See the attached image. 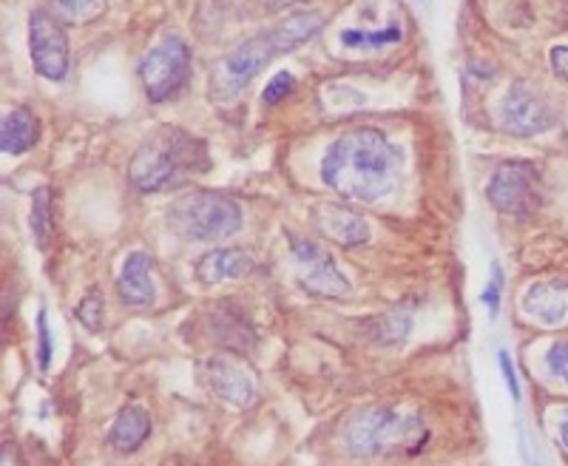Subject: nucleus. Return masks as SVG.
<instances>
[{"mask_svg":"<svg viewBox=\"0 0 568 466\" xmlns=\"http://www.w3.org/2000/svg\"><path fill=\"white\" fill-rule=\"evenodd\" d=\"M400 154L378 129H353L329 145L322 180L344 200L378 202L398 185Z\"/></svg>","mask_w":568,"mask_h":466,"instance_id":"f257e3e1","label":"nucleus"},{"mask_svg":"<svg viewBox=\"0 0 568 466\" xmlns=\"http://www.w3.org/2000/svg\"><path fill=\"white\" fill-rule=\"evenodd\" d=\"M324 27L322 12H298L282 20L278 27L258 32L240 43L233 52H227L211 72V98L231 100L240 91H245L253 80L262 74V69L273 63L282 54H291L302 43L316 38Z\"/></svg>","mask_w":568,"mask_h":466,"instance_id":"f03ea898","label":"nucleus"},{"mask_svg":"<svg viewBox=\"0 0 568 466\" xmlns=\"http://www.w3.org/2000/svg\"><path fill=\"white\" fill-rule=\"evenodd\" d=\"M207 171H211V151L205 140L176 125H162L145 136L136 154L131 156L129 180L142 194H160V191L180 189L187 180Z\"/></svg>","mask_w":568,"mask_h":466,"instance_id":"7ed1b4c3","label":"nucleus"},{"mask_svg":"<svg viewBox=\"0 0 568 466\" xmlns=\"http://www.w3.org/2000/svg\"><path fill=\"white\" fill-rule=\"evenodd\" d=\"M347 453L358 458L415 455L426 447L429 429L418 413H398L393 407H369L349 415L342 429Z\"/></svg>","mask_w":568,"mask_h":466,"instance_id":"20e7f679","label":"nucleus"},{"mask_svg":"<svg viewBox=\"0 0 568 466\" xmlns=\"http://www.w3.org/2000/svg\"><path fill=\"white\" fill-rule=\"evenodd\" d=\"M165 222L174 233L194 242L227 240L242 227L240 202L207 189H191L169 205Z\"/></svg>","mask_w":568,"mask_h":466,"instance_id":"39448f33","label":"nucleus"},{"mask_svg":"<svg viewBox=\"0 0 568 466\" xmlns=\"http://www.w3.org/2000/svg\"><path fill=\"white\" fill-rule=\"evenodd\" d=\"M491 205L506 216L526 220L542 205V176L540 171L526 160L504 162L500 169L491 174L489 189H486Z\"/></svg>","mask_w":568,"mask_h":466,"instance_id":"423d86ee","label":"nucleus"},{"mask_svg":"<svg viewBox=\"0 0 568 466\" xmlns=\"http://www.w3.org/2000/svg\"><path fill=\"white\" fill-rule=\"evenodd\" d=\"M140 83L151 103H165L187 83L191 74V52L180 38H162L145 58L140 60Z\"/></svg>","mask_w":568,"mask_h":466,"instance_id":"0eeeda50","label":"nucleus"},{"mask_svg":"<svg viewBox=\"0 0 568 466\" xmlns=\"http://www.w3.org/2000/svg\"><path fill=\"white\" fill-rule=\"evenodd\" d=\"M500 123L515 136L546 134L557 125V109L537 85L517 80L500 103Z\"/></svg>","mask_w":568,"mask_h":466,"instance_id":"6e6552de","label":"nucleus"},{"mask_svg":"<svg viewBox=\"0 0 568 466\" xmlns=\"http://www.w3.org/2000/svg\"><path fill=\"white\" fill-rule=\"evenodd\" d=\"M29 52H32L34 72L45 80H65L69 74V34H65L60 18L45 9H34L29 14Z\"/></svg>","mask_w":568,"mask_h":466,"instance_id":"1a4fd4ad","label":"nucleus"},{"mask_svg":"<svg viewBox=\"0 0 568 466\" xmlns=\"http://www.w3.org/2000/svg\"><path fill=\"white\" fill-rule=\"evenodd\" d=\"M291 251L298 265V285L304 291L324 298H344L353 293L347 276L338 271L333 256L318 242L307 240V236H291Z\"/></svg>","mask_w":568,"mask_h":466,"instance_id":"9d476101","label":"nucleus"},{"mask_svg":"<svg viewBox=\"0 0 568 466\" xmlns=\"http://www.w3.org/2000/svg\"><path fill=\"white\" fill-rule=\"evenodd\" d=\"M202 378L216 398L233 404V407H251L256 402V384H253L251 373L227 353L207 358L202 367Z\"/></svg>","mask_w":568,"mask_h":466,"instance_id":"9b49d317","label":"nucleus"},{"mask_svg":"<svg viewBox=\"0 0 568 466\" xmlns=\"http://www.w3.org/2000/svg\"><path fill=\"white\" fill-rule=\"evenodd\" d=\"M313 227L324 240L342 247H358L369 242V222L347 205H318L313 211Z\"/></svg>","mask_w":568,"mask_h":466,"instance_id":"f8f14e48","label":"nucleus"},{"mask_svg":"<svg viewBox=\"0 0 568 466\" xmlns=\"http://www.w3.org/2000/svg\"><path fill=\"white\" fill-rule=\"evenodd\" d=\"M116 293L123 298V305L129 307H149L156 302L154 287V260L149 253H131L125 260L120 278H116Z\"/></svg>","mask_w":568,"mask_h":466,"instance_id":"ddd939ff","label":"nucleus"},{"mask_svg":"<svg viewBox=\"0 0 568 466\" xmlns=\"http://www.w3.org/2000/svg\"><path fill=\"white\" fill-rule=\"evenodd\" d=\"M196 278L202 285H216V282H227V278H245L253 273L251 253L240 251V247H213V251L202 253L200 262L194 265Z\"/></svg>","mask_w":568,"mask_h":466,"instance_id":"4468645a","label":"nucleus"},{"mask_svg":"<svg viewBox=\"0 0 568 466\" xmlns=\"http://www.w3.org/2000/svg\"><path fill=\"white\" fill-rule=\"evenodd\" d=\"M151 435V415L149 409H142L140 404H129L120 409L109 429V447L120 455H131L149 440Z\"/></svg>","mask_w":568,"mask_h":466,"instance_id":"2eb2a0df","label":"nucleus"},{"mask_svg":"<svg viewBox=\"0 0 568 466\" xmlns=\"http://www.w3.org/2000/svg\"><path fill=\"white\" fill-rule=\"evenodd\" d=\"M213 336L222 347L227 350H251L256 344V331H253L251 318L242 313V307L231 305V298H225L216 311H213Z\"/></svg>","mask_w":568,"mask_h":466,"instance_id":"dca6fc26","label":"nucleus"},{"mask_svg":"<svg viewBox=\"0 0 568 466\" xmlns=\"http://www.w3.org/2000/svg\"><path fill=\"white\" fill-rule=\"evenodd\" d=\"M524 313L546 327H557L568 316V298L562 285H535L524 298Z\"/></svg>","mask_w":568,"mask_h":466,"instance_id":"f3484780","label":"nucleus"},{"mask_svg":"<svg viewBox=\"0 0 568 466\" xmlns=\"http://www.w3.org/2000/svg\"><path fill=\"white\" fill-rule=\"evenodd\" d=\"M38 116L29 109H23V105L12 109L3 116V123H0V151L12 156L27 154L38 143Z\"/></svg>","mask_w":568,"mask_h":466,"instance_id":"a211bd4d","label":"nucleus"},{"mask_svg":"<svg viewBox=\"0 0 568 466\" xmlns=\"http://www.w3.org/2000/svg\"><path fill=\"white\" fill-rule=\"evenodd\" d=\"M29 225H32L34 242L40 247L49 245L54 233V216H52V191L49 189H38L34 191L32 200V216H29Z\"/></svg>","mask_w":568,"mask_h":466,"instance_id":"6ab92c4d","label":"nucleus"},{"mask_svg":"<svg viewBox=\"0 0 568 466\" xmlns=\"http://www.w3.org/2000/svg\"><path fill=\"white\" fill-rule=\"evenodd\" d=\"M52 3L58 18L74 23V27L94 23L105 12V0H52Z\"/></svg>","mask_w":568,"mask_h":466,"instance_id":"aec40b11","label":"nucleus"},{"mask_svg":"<svg viewBox=\"0 0 568 466\" xmlns=\"http://www.w3.org/2000/svg\"><path fill=\"white\" fill-rule=\"evenodd\" d=\"M74 316L80 318V324H85V331L100 333L105 327V296L100 287H91L83 298H80Z\"/></svg>","mask_w":568,"mask_h":466,"instance_id":"412c9836","label":"nucleus"},{"mask_svg":"<svg viewBox=\"0 0 568 466\" xmlns=\"http://www.w3.org/2000/svg\"><path fill=\"white\" fill-rule=\"evenodd\" d=\"M395 40H400V27H395V23L384 32H358V29L342 32V43L353 45V49H373V45L378 49V45H389Z\"/></svg>","mask_w":568,"mask_h":466,"instance_id":"4be33fe9","label":"nucleus"},{"mask_svg":"<svg viewBox=\"0 0 568 466\" xmlns=\"http://www.w3.org/2000/svg\"><path fill=\"white\" fill-rule=\"evenodd\" d=\"M293 91H296V78H293L291 72H278L276 78L267 83V89L262 98H265L267 105H276V103H282L284 98H291Z\"/></svg>","mask_w":568,"mask_h":466,"instance_id":"5701e85b","label":"nucleus"},{"mask_svg":"<svg viewBox=\"0 0 568 466\" xmlns=\"http://www.w3.org/2000/svg\"><path fill=\"white\" fill-rule=\"evenodd\" d=\"M500 296H504V267L491 265V278H489V285H486L484 291V305L486 311H489V316L495 318L497 311H500Z\"/></svg>","mask_w":568,"mask_h":466,"instance_id":"b1692460","label":"nucleus"},{"mask_svg":"<svg viewBox=\"0 0 568 466\" xmlns=\"http://www.w3.org/2000/svg\"><path fill=\"white\" fill-rule=\"evenodd\" d=\"M38 362L43 373L52 364V331H49V316H45V311L38 313Z\"/></svg>","mask_w":568,"mask_h":466,"instance_id":"393cba45","label":"nucleus"},{"mask_svg":"<svg viewBox=\"0 0 568 466\" xmlns=\"http://www.w3.org/2000/svg\"><path fill=\"white\" fill-rule=\"evenodd\" d=\"M546 364H549V369L557 378H562L568 384V338L566 342L551 344L549 353H546Z\"/></svg>","mask_w":568,"mask_h":466,"instance_id":"a878e982","label":"nucleus"},{"mask_svg":"<svg viewBox=\"0 0 568 466\" xmlns=\"http://www.w3.org/2000/svg\"><path fill=\"white\" fill-rule=\"evenodd\" d=\"M497 362H500V369H504L506 387H509L511 398H515V402H520V384H517L515 362H511V356H509V353H506V350H500V356H497Z\"/></svg>","mask_w":568,"mask_h":466,"instance_id":"bb28decb","label":"nucleus"},{"mask_svg":"<svg viewBox=\"0 0 568 466\" xmlns=\"http://www.w3.org/2000/svg\"><path fill=\"white\" fill-rule=\"evenodd\" d=\"M549 60H551V69L557 72V78L568 80V45H555Z\"/></svg>","mask_w":568,"mask_h":466,"instance_id":"cd10ccee","label":"nucleus"},{"mask_svg":"<svg viewBox=\"0 0 568 466\" xmlns=\"http://www.w3.org/2000/svg\"><path fill=\"white\" fill-rule=\"evenodd\" d=\"M560 444L568 449V415L562 418V424H560Z\"/></svg>","mask_w":568,"mask_h":466,"instance_id":"c85d7f7f","label":"nucleus"}]
</instances>
